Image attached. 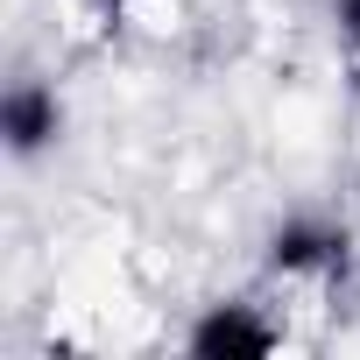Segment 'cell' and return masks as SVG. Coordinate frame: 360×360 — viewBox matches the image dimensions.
<instances>
[{
    "instance_id": "5",
    "label": "cell",
    "mask_w": 360,
    "mask_h": 360,
    "mask_svg": "<svg viewBox=\"0 0 360 360\" xmlns=\"http://www.w3.org/2000/svg\"><path fill=\"white\" fill-rule=\"evenodd\" d=\"M99 8H106V15H127V8H134V0H99Z\"/></svg>"
},
{
    "instance_id": "4",
    "label": "cell",
    "mask_w": 360,
    "mask_h": 360,
    "mask_svg": "<svg viewBox=\"0 0 360 360\" xmlns=\"http://www.w3.org/2000/svg\"><path fill=\"white\" fill-rule=\"evenodd\" d=\"M332 22H339V43H346L353 78H360V0H332Z\"/></svg>"
},
{
    "instance_id": "2",
    "label": "cell",
    "mask_w": 360,
    "mask_h": 360,
    "mask_svg": "<svg viewBox=\"0 0 360 360\" xmlns=\"http://www.w3.org/2000/svg\"><path fill=\"white\" fill-rule=\"evenodd\" d=\"M0 141H8L15 162H36L43 148L64 141V99L43 78H15L8 99H0Z\"/></svg>"
},
{
    "instance_id": "3",
    "label": "cell",
    "mask_w": 360,
    "mask_h": 360,
    "mask_svg": "<svg viewBox=\"0 0 360 360\" xmlns=\"http://www.w3.org/2000/svg\"><path fill=\"white\" fill-rule=\"evenodd\" d=\"M339 262H346V226H325V219H290L269 240V269L276 276H325Z\"/></svg>"
},
{
    "instance_id": "1",
    "label": "cell",
    "mask_w": 360,
    "mask_h": 360,
    "mask_svg": "<svg viewBox=\"0 0 360 360\" xmlns=\"http://www.w3.org/2000/svg\"><path fill=\"white\" fill-rule=\"evenodd\" d=\"M184 346L198 353V360H262V353H276L283 346V325L262 311V304H205L198 318H191V332H184Z\"/></svg>"
}]
</instances>
